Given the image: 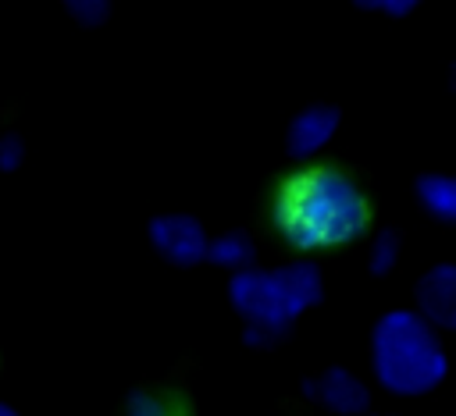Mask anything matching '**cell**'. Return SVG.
I'll return each instance as SVG.
<instances>
[{
  "instance_id": "obj_1",
  "label": "cell",
  "mask_w": 456,
  "mask_h": 416,
  "mask_svg": "<svg viewBox=\"0 0 456 416\" xmlns=\"http://www.w3.org/2000/svg\"><path fill=\"white\" fill-rule=\"evenodd\" d=\"M274 224L299 252L349 245L370 231L374 203L367 188L338 164H299L274 188Z\"/></svg>"
},
{
  "instance_id": "obj_2",
  "label": "cell",
  "mask_w": 456,
  "mask_h": 416,
  "mask_svg": "<svg viewBox=\"0 0 456 416\" xmlns=\"http://www.w3.org/2000/svg\"><path fill=\"white\" fill-rule=\"evenodd\" d=\"M324 299V270L306 260L246 267L228 277V302L242 320V338L253 348L278 345Z\"/></svg>"
},
{
  "instance_id": "obj_3",
  "label": "cell",
  "mask_w": 456,
  "mask_h": 416,
  "mask_svg": "<svg viewBox=\"0 0 456 416\" xmlns=\"http://www.w3.org/2000/svg\"><path fill=\"white\" fill-rule=\"evenodd\" d=\"M367 363L374 384L399 398L431 395L449 377V348L442 331H435L410 306H392L374 320Z\"/></svg>"
},
{
  "instance_id": "obj_4",
  "label": "cell",
  "mask_w": 456,
  "mask_h": 416,
  "mask_svg": "<svg viewBox=\"0 0 456 416\" xmlns=\"http://www.w3.org/2000/svg\"><path fill=\"white\" fill-rule=\"evenodd\" d=\"M146 238L153 252L171 267H200L207 263L210 228L189 210H160L146 220Z\"/></svg>"
},
{
  "instance_id": "obj_5",
  "label": "cell",
  "mask_w": 456,
  "mask_h": 416,
  "mask_svg": "<svg viewBox=\"0 0 456 416\" xmlns=\"http://www.w3.org/2000/svg\"><path fill=\"white\" fill-rule=\"evenodd\" d=\"M303 398L331 416H367L370 412V380L353 366H324L303 380Z\"/></svg>"
},
{
  "instance_id": "obj_6",
  "label": "cell",
  "mask_w": 456,
  "mask_h": 416,
  "mask_svg": "<svg viewBox=\"0 0 456 416\" xmlns=\"http://www.w3.org/2000/svg\"><path fill=\"white\" fill-rule=\"evenodd\" d=\"M342 128V110L328 100H314L306 107H299L289 124H285V149L289 156L310 164L317 153H324L335 139V132Z\"/></svg>"
},
{
  "instance_id": "obj_7",
  "label": "cell",
  "mask_w": 456,
  "mask_h": 416,
  "mask_svg": "<svg viewBox=\"0 0 456 416\" xmlns=\"http://www.w3.org/2000/svg\"><path fill=\"white\" fill-rule=\"evenodd\" d=\"M410 309L420 313L435 331L456 327V263L452 260H438L417 277Z\"/></svg>"
},
{
  "instance_id": "obj_8",
  "label": "cell",
  "mask_w": 456,
  "mask_h": 416,
  "mask_svg": "<svg viewBox=\"0 0 456 416\" xmlns=\"http://www.w3.org/2000/svg\"><path fill=\"white\" fill-rule=\"evenodd\" d=\"M413 199H417V206L428 217H435L442 224L456 220V178L452 174H445V171H420L413 178Z\"/></svg>"
},
{
  "instance_id": "obj_9",
  "label": "cell",
  "mask_w": 456,
  "mask_h": 416,
  "mask_svg": "<svg viewBox=\"0 0 456 416\" xmlns=\"http://www.w3.org/2000/svg\"><path fill=\"white\" fill-rule=\"evenodd\" d=\"M207 263L228 270V277L239 274V270H246V267H253L256 263V242H253V235L242 231V228H224V231L210 235V242H207Z\"/></svg>"
},
{
  "instance_id": "obj_10",
  "label": "cell",
  "mask_w": 456,
  "mask_h": 416,
  "mask_svg": "<svg viewBox=\"0 0 456 416\" xmlns=\"http://www.w3.org/2000/svg\"><path fill=\"white\" fill-rule=\"evenodd\" d=\"M121 416H192V405L182 391L171 388H135Z\"/></svg>"
},
{
  "instance_id": "obj_11",
  "label": "cell",
  "mask_w": 456,
  "mask_h": 416,
  "mask_svg": "<svg viewBox=\"0 0 456 416\" xmlns=\"http://www.w3.org/2000/svg\"><path fill=\"white\" fill-rule=\"evenodd\" d=\"M403 249H406V242H403V235L395 228H378L370 235V242H367V270L374 277L395 274L399 263H403Z\"/></svg>"
},
{
  "instance_id": "obj_12",
  "label": "cell",
  "mask_w": 456,
  "mask_h": 416,
  "mask_svg": "<svg viewBox=\"0 0 456 416\" xmlns=\"http://www.w3.org/2000/svg\"><path fill=\"white\" fill-rule=\"evenodd\" d=\"M68 14L82 28H100L110 18V4L107 0H68Z\"/></svg>"
},
{
  "instance_id": "obj_13",
  "label": "cell",
  "mask_w": 456,
  "mask_h": 416,
  "mask_svg": "<svg viewBox=\"0 0 456 416\" xmlns=\"http://www.w3.org/2000/svg\"><path fill=\"white\" fill-rule=\"evenodd\" d=\"M28 156V146L18 132H0V171L4 174H14Z\"/></svg>"
},
{
  "instance_id": "obj_14",
  "label": "cell",
  "mask_w": 456,
  "mask_h": 416,
  "mask_svg": "<svg viewBox=\"0 0 456 416\" xmlns=\"http://www.w3.org/2000/svg\"><path fill=\"white\" fill-rule=\"evenodd\" d=\"M356 7L367 11V14L388 18V21H403L417 11V0H356Z\"/></svg>"
},
{
  "instance_id": "obj_15",
  "label": "cell",
  "mask_w": 456,
  "mask_h": 416,
  "mask_svg": "<svg viewBox=\"0 0 456 416\" xmlns=\"http://www.w3.org/2000/svg\"><path fill=\"white\" fill-rule=\"evenodd\" d=\"M0 416H21V412H18L11 402H4V398H0Z\"/></svg>"
},
{
  "instance_id": "obj_16",
  "label": "cell",
  "mask_w": 456,
  "mask_h": 416,
  "mask_svg": "<svg viewBox=\"0 0 456 416\" xmlns=\"http://www.w3.org/2000/svg\"><path fill=\"white\" fill-rule=\"evenodd\" d=\"M367 416H399V412H374V409H370Z\"/></svg>"
}]
</instances>
